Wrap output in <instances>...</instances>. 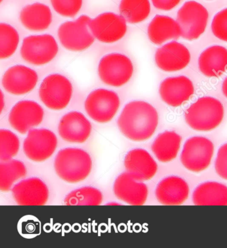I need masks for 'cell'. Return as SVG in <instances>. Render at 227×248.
<instances>
[{
    "instance_id": "f546056e",
    "label": "cell",
    "mask_w": 227,
    "mask_h": 248,
    "mask_svg": "<svg viewBox=\"0 0 227 248\" xmlns=\"http://www.w3.org/2000/svg\"><path fill=\"white\" fill-rule=\"evenodd\" d=\"M19 35L17 30L5 23L0 24V59L6 60L15 53L18 47Z\"/></svg>"
},
{
    "instance_id": "7402d4cb",
    "label": "cell",
    "mask_w": 227,
    "mask_h": 248,
    "mask_svg": "<svg viewBox=\"0 0 227 248\" xmlns=\"http://www.w3.org/2000/svg\"><path fill=\"white\" fill-rule=\"evenodd\" d=\"M21 24L31 31H44L52 23L51 9L44 3L36 2L26 5L19 14Z\"/></svg>"
},
{
    "instance_id": "f1b7e54d",
    "label": "cell",
    "mask_w": 227,
    "mask_h": 248,
    "mask_svg": "<svg viewBox=\"0 0 227 248\" xmlns=\"http://www.w3.org/2000/svg\"><path fill=\"white\" fill-rule=\"evenodd\" d=\"M103 199V194L97 188L85 186L68 194L64 202L66 206H99Z\"/></svg>"
},
{
    "instance_id": "ac0fdd59",
    "label": "cell",
    "mask_w": 227,
    "mask_h": 248,
    "mask_svg": "<svg viewBox=\"0 0 227 248\" xmlns=\"http://www.w3.org/2000/svg\"><path fill=\"white\" fill-rule=\"evenodd\" d=\"M155 60L157 67L162 71L174 72L189 65L191 53L184 45L173 41L157 50Z\"/></svg>"
},
{
    "instance_id": "8fae6325",
    "label": "cell",
    "mask_w": 227,
    "mask_h": 248,
    "mask_svg": "<svg viewBox=\"0 0 227 248\" xmlns=\"http://www.w3.org/2000/svg\"><path fill=\"white\" fill-rule=\"evenodd\" d=\"M58 144V137L53 132L46 128H33L25 139L23 151L28 159L42 162L54 154Z\"/></svg>"
},
{
    "instance_id": "7a4b0ae2",
    "label": "cell",
    "mask_w": 227,
    "mask_h": 248,
    "mask_svg": "<svg viewBox=\"0 0 227 248\" xmlns=\"http://www.w3.org/2000/svg\"><path fill=\"white\" fill-rule=\"evenodd\" d=\"M93 162L89 153L78 148H66L58 152L54 170L58 177L69 184L81 183L92 172Z\"/></svg>"
},
{
    "instance_id": "6da1fadb",
    "label": "cell",
    "mask_w": 227,
    "mask_h": 248,
    "mask_svg": "<svg viewBox=\"0 0 227 248\" xmlns=\"http://www.w3.org/2000/svg\"><path fill=\"white\" fill-rule=\"evenodd\" d=\"M159 124L158 112L154 107L143 101H133L124 107L118 118L121 134L134 142L149 140Z\"/></svg>"
},
{
    "instance_id": "8992f818",
    "label": "cell",
    "mask_w": 227,
    "mask_h": 248,
    "mask_svg": "<svg viewBox=\"0 0 227 248\" xmlns=\"http://www.w3.org/2000/svg\"><path fill=\"white\" fill-rule=\"evenodd\" d=\"M133 71L131 60L121 53L105 55L98 65L100 79L111 87H120L126 85L133 76Z\"/></svg>"
},
{
    "instance_id": "484cf974",
    "label": "cell",
    "mask_w": 227,
    "mask_h": 248,
    "mask_svg": "<svg viewBox=\"0 0 227 248\" xmlns=\"http://www.w3.org/2000/svg\"><path fill=\"white\" fill-rule=\"evenodd\" d=\"M182 138L175 131L160 133L151 145V150L157 160L167 163L173 161L179 153Z\"/></svg>"
},
{
    "instance_id": "5bb4252c",
    "label": "cell",
    "mask_w": 227,
    "mask_h": 248,
    "mask_svg": "<svg viewBox=\"0 0 227 248\" xmlns=\"http://www.w3.org/2000/svg\"><path fill=\"white\" fill-rule=\"evenodd\" d=\"M12 196L19 206H44L49 200V188L40 178H27L16 183L12 189Z\"/></svg>"
},
{
    "instance_id": "9a60e30c",
    "label": "cell",
    "mask_w": 227,
    "mask_h": 248,
    "mask_svg": "<svg viewBox=\"0 0 227 248\" xmlns=\"http://www.w3.org/2000/svg\"><path fill=\"white\" fill-rule=\"evenodd\" d=\"M38 81L33 69L22 65L12 66L3 75L1 85L5 92L14 95H24L32 92Z\"/></svg>"
},
{
    "instance_id": "d6a6232c",
    "label": "cell",
    "mask_w": 227,
    "mask_h": 248,
    "mask_svg": "<svg viewBox=\"0 0 227 248\" xmlns=\"http://www.w3.org/2000/svg\"><path fill=\"white\" fill-rule=\"evenodd\" d=\"M211 29L214 36L227 42V8L220 11L214 16Z\"/></svg>"
},
{
    "instance_id": "ffe728a7",
    "label": "cell",
    "mask_w": 227,
    "mask_h": 248,
    "mask_svg": "<svg viewBox=\"0 0 227 248\" xmlns=\"http://www.w3.org/2000/svg\"><path fill=\"white\" fill-rule=\"evenodd\" d=\"M126 172L135 179L145 182L152 179L158 170V165L149 152L144 149H134L125 157Z\"/></svg>"
},
{
    "instance_id": "3957f363",
    "label": "cell",
    "mask_w": 227,
    "mask_h": 248,
    "mask_svg": "<svg viewBox=\"0 0 227 248\" xmlns=\"http://www.w3.org/2000/svg\"><path fill=\"white\" fill-rule=\"evenodd\" d=\"M222 103L212 97L199 98L186 110V123L196 131L208 132L215 129L224 118Z\"/></svg>"
},
{
    "instance_id": "44dd1931",
    "label": "cell",
    "mask_w": 227,
    "mask_h": 248,
    "mask_svg": "<svg viewBox=\"0 0 227 248\" xmlns=\"http://www.w3.org/2000/svg\"><path fill=\"white\" fill-rule=\"evenodd\" d=\"M190 188L183 178L170 176L161 180L155 189L157 201L164 206H178L188 199Z\"/></svg>"
},
{
    "instance_id": "d6986e66",
    "label": "cell",
    "mask_w": 227,
    "mask_h": 248,
    "mask_svg": "<svg viewBox=\"0 0 227 248\" xmlns=\"http://www.w3.org/2000/svg\"><path fill=\"white\" fill-rule=\"evenodd\" d=\"M160 97L169 106L178 107L188 101L194 95V85L185 76L171 77L161 83Z\"/></svg>"
},
{
    "instance_id": "4fadbf2b",
    "label": "cell",
    "mask_w": 227,
    "mask_h": 248,
    "mask_svg": "<svg viewBox=\"0 0 227 248\" xmlns=\"http://www.w3.org/2000/svg\"><path fill=\"white\" fill-rule=\"evenodd\" d=\"M44 110L35 101L24 100L16 103L9 114L10 126L17 133L26 135L43 122Z\"/></svg>"
},
{
    "instance_id": "83f0119b",
    "label": "cell",
    "mask_w": 227,
    "mask_h": 248,
    "mask_svg": "<svg viewBox=\"0 0 227 248\" xmlns=\"http://www.w3.org/2000/svg\"><path fill=\"white\" fill-rule=\"evenodd\" d=\"M119 13L127 22L139 24L146 20L151 12L149 0H121Z\"/></svg>"
},
{
    "instance_id": "277c9868",
    "label": "cell",
    "mask_w": 227,
    "mask_h": 248,
    "mask_svg": "<svg viewBox=\"0 0 227 248\" xmlns=\"http://www.w3.org/2000/svg\"><path fill=\"white\" fill-rule=\"evenodd\" d=\"M73 85L66 77L54 73L43 80L39 89V97L45 106L53 110H62L70 103Z\"/></svg>"
},
{
    "instance_id": "d590c367",
    "label": "cell",
    "mask_w": 227,
    "mask_h": 248,
    "mask_svg": "<svg viewBox=\"0 0 227 248\" xmlns=\"http://www.w3.org/2000/svg\"><path fill=\"white\" fill-rule=\"evenodd\" d=\"M222 92L225 97L227 98V77L223 81L222 85Z\"/></svg>"
},
{
    "instance_id": "ba28073f",
    "label": "cell",
    "mask_w": 227,
    "mask_h": 248,
    "mask_svg": "<svg viewBox=\"0 0 227 248\" xmlns=\"http://www.w3.org/2000/svg\"><path fill=\"white\" fill-rule=\"evenodd\" d=\"M208 19L209 12L205 7L193 0L186 1L177 16L181 37L189 41L197 39L205 31Z\"/></svg>"
},
{
    "instance_id": "e575fe53",
    "label": "cell",
    "mask_w": 227,
    "mask_h": 248,
    "mask_svg": "<svg viewBox=\"0 0 227 248\" xmlns=\"http://www.w3.org/2000/svg\"><path fill=\"white\" fill-rule=\"evenodd\" d=\"M155 8L162 11H170L178 6L180 0H151Z\"/></svg>"
},
{
    "instance_id": "5b68a950",
    "label": "cell",
    "mask_w": 227,
    "mask_h": 248,
    "mask_svg": "<svg viewBox=\"0 0 227 248\" xmlns=\"http://www.w3.org/2000/svg\"><path fill=\"white\" fill-rule=\"evenodd\" d=\"M91 19L88 16L82 15L75 21H65L60 25L58 35L65 49L80 52L92 46L96 38L89 29Z\"/></svg>"
},
{
    "instance_id": "d4e9b609",
    "label": "cell",
    "mask_w": 227,
    "mask_h": 248,
    "mask_svg": "<svg viewBox=\"0 0 227 248\" xmlns=\"http://www.w3.org/2000/svg\"><path fill=\"white\" fill-rule=\"evenodd\" d=\"M150 41L155 45H162L171 39L181 36L180 27L177 21L169 16L157 15L152 19L147 29Z\"/></svg>"
},
{
    "instance_id": "cb8c5ba5",
    "label": "cell",
    "mask_w": 227,
    "mask_h": 248,
    "mask_svg": "<svg viewBox=\"0 0 227 248\" xmlns=\"http://www.w3.org/2000/svg\"><path fill=\"white\" fill-rule=\"evenodd\" d=\"M196 206H227V186L211 181L198 185L193 194Z\"/></svg>"
},
{
    "instance_id": "9c48e42d",
    "label": "cell",
    "mask_w": 227,
    "mask_h": 248,
    "mask_svg": "<svg viewBox=\"0 0 227 248\" xmlns=\"http://www.w3.org/2000/svg\"><path fill=\"white\" fill-rule=\"evenodd\" d=\"M214 146L211 140L204 137H194L186 140L180 155V162L187 170L201 172L211 163Z\"/></svg>"
},
{
    "instance_id": "8d00e7d4",
    "label": "cell",
    "mask_w": 227,
    "mask_h": 248,
    "mask_svg": "<svg viewBox=\"0 0 227 248\" xmlns=\"http://www.w3.org/2000/svg\"><path fill=\"white\" fill-rule=\"evenodd\" d=\"M1 110H2L3 107V94L2 92H1Z\"/></svg>"
},
{
    "instance_id": "603a6c76",
    "label": "cell",
    "mask_w": 227,
    "mask_h": 248,
    "mask_svg": "<svg viewBox=\"0 0 227 248\" xmlns=\"http://www.w3.org/2000/svg\"><path fill=\"white\" fill-rule=\"evenodd\" d=\"M198 68L204 76L219 78L227 69V49L221 46H211L198 58Z\"/></svg>"
},
{
    "instance_id": "2e32d148",
    "label": "cell",
    "mask_w": 227,
    "mask_h": 248,
    "mask_svg": "<svg viewBox=\"0 0 227 248\" xmlns=\"http://www.w3.org/2000/svg\"><path fill=\"white\" fill-rule=\"evenodd\" d=\"M92 132V124L82 112H67L59 123V135L69 143H84L88 140Z\"/></svg>"
},
{
    "instance_id": "4316f807",
    "label": "cell",
    "mask_w": 227,
    "mask_h": 248,
    "mask_svg": "<svg viewBox=\"0 0 227 248\" xmlns=\"http://www.w3.org/2000/svg\"><path fill=\"white\" fill-rule=\"evenodd\" d=\"M26 175V166L20 160L12 159L0 162V190L3 192H10L16 182Z\"/></svg>"
},
{
    "instance_id": "74e56055",
    "label": "cell",
    "mask_w": 227,
    "mask_h": 248,
    "mask_svg": "<svg viewBox=\"0 0 227 248\" xmlns=\"http://www.w3.org/2000/svg\"><path fill=\"white\" fill-rule=\"evenodd\" d=\"M3 1V0H0V1H1H1Z\"/></svg>"
},
{
    "instance_id": "7c38bea8",
    "label": "cell",
    "mask_w": 227,
    "mask_h": 248,
    "mask_svg": "<svg viewBox=\"0 0 227 248\" xmlns=\"http://www.w3.org/2000/svg\"><path fill=\"white\" fill-rule=\"evenodd\" d=\"M89 27L95 38L104 44L119 42L128 31L126 19L113 12H105L91 19Z\"/></svg>"
},
{
    "instance_id": "30bf717a",
    "label": "cell",
    "mask_w": 227,
    "mask_h": 248,
    "mask_svg": "<svg viewBox=\"0 0 227 248\" xmlns=\"http://www.w3.org/2000/svg\"><path fill=\"white\" fill-rule=\"evenodd\" d=\"M120 107V99L117 93L105 89H97L87 96L85 109L89 117L98 123L112 121Z\"/></svg>"
},
{
    "instance_id": "52a82bcc",
    "label": "cell",
    "mask_w": 227,
    "mask_h": 248,
    "mask_svg": "<svg viewBox=\"0 0 227 248\" xmlns=\"http://www.w3.org/2000/svg\"><path fill=\"white\" fill-rule=\"evenodd\" d=\"M58 51V42L52 35H32L23 40L20 54L27 63L41 66L54 60Z\"/></svg>"
},
{
    "instance_id": "e0dca14e",
    "label": "cell",
    "mask_w": 227,
    "mask_h": 248,
    "mask_svg": "<svg viewBox=\"0 0 227 248\" xmlns=\"http://www.w3.org/2000/svg\"><path fill=\"white\" fill-rule=\"evenodd\" d=\"M113 190L118 200L130 206H143L149 194L147 186L135 179L128 172L117 176Z\"/></svg>"
},
{
    "instance_id": "4dcf8cb0",
    "label": "cell",
    "mask_w": 227,
    "mask_h": 248,
    "mask_svg": "<svg viewBox=\"0 0 227 248\" xmlns=\"http://www.w3.org/2000/svg\"><path fill=\"white\" fill-rule=\"evenodd\" d=\"M20 141L13 132L7 129L0 130V161L13 159L18 154Z\"/></svg>"
},
{
    "instance_id": "836d02e7",
    "label": "cell",
    "mask_w": 227,
    "mask_h": 248,
    "mask_svg": "<svg viewBox=\"0 0 227 248\" xmlns=\"http://www.w3.org/2000/svg\"><path fill=\"white\" fill-rule=\"evenodd\" d=\"M214 168L218 175L223 179L227 180V143L219 148Z\"/></svg>"
},
{
    "instance_id": "1f68e13d",
    "label": "cell",
    "mask_w": 227,
    "mask_h": 248,
    "mask_svg": "<svg viewBox=\"0 0 227 248\" xmlns=\"http://www.w3.org/2000/svg\"><path fill=\"white\" fill-rule=\"evenodd\" d=\"M53 10L65 17H76L83 5V0H50Z\"/></svg>"
}]
</instances>
